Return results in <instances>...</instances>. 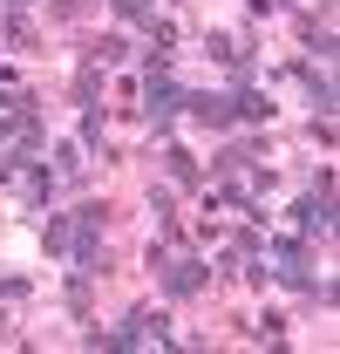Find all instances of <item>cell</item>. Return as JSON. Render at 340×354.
<instances>
[{"instance_id": "1", "label": "cell", "mask_w": 340, "mask_h": 354, "mask_svg": "<svg viewBox=\"0 0 340 354\" xmlns=\"http://www.w3.org/2000/svg\"><path fill=\"white\" fill-rule=\"evenodd\" d=\"M177 102H184V88H177V75H170V62L157 55V68H150V82H143V109H150V123H170Z\"/></svg>"}, {"instance_id": "2", "label": "cell", "mask_w": 340, "mask_h": 354, "mask_svg": "<svg viewBox=\"0 0 340 354\" xmlns=\"http://www.w3.org/2000/svg\"><path fill=\"white\" fill-rule=\"evenodd\" d=\"M265 266H279L286 286H313V272H306V245H293V239H272V245H265Z\"/></svg>"}, {"instance_id": "3", "label": "cell", "mask_w": 340, "mask_h": 354, "mask_svg": "<svg viewBox=\"0 0 340 354\" xmlns=\"http://www.w3.org/2000/svg\"><path fill=\"white\" fill-rule=\"evenodd\" d=\"M293 218H299V232H306V239H313V232H320V239L334 232V198H327V177H320V191H313V198H299V205H293Z\"/></svg>"}, {"instance_id": "4", "label": "cell", "mask_w": 340, "mask_h": 354, "mask_svg": "<svg viewBox=\"0 0 340 354\" xmlns=\"http://www.w3.org/2000/svg\"><path fill=\"white\" fill-rule=\"evenodd\" d=\"M205 272H211L205 259H164V293H177V300H184V293H198V286H205Z\"/></svg>"}, {"instance_id": "5", "label": "cell", "mask_w": 340, "mask_h": 354, "mask_svg": "<svg viewBox=\"0 0 340 354\" xmlns=\"http://www.w3.org/2000/svg\"><path fill=\"white\" fill-rule=\"evenodd\" d=\"M184 109L198 116V123H211V130H225L238 109H232V95H184Z\"/></svg>"}, {"instance_id": "6", "label": "cell", "mask_w": 340, "mask_h": 354, "mask_svg": "<svg viewBox=\"0 0 340 354\" xmlns=\"http://www.w3.org/2000/svg\"><path fill=\"white\" fill-rule=\"evenodd\" d=\"M164 164H170V177H177V184H191V177H198V164H191V150H164Z\"/></svg>"}, {"instance_id": "7", "label": "cell", "mask_w": 340, "mask_h": 354, "mask_svg": "<svg viewBox=\"0 0 340 354\" xmlns=\"http://www.w3.org/2000/svg\"><path fill=\"white\" fill-rule=\"evenodd\" d=\"M272 7H279V0H252V14H272Z\"/></svg>"}, {"instance_id": "8", "label": "cell", "mask_w": 340, "mask_h": 354, "mask_svg": "<svg viewBox=\"0 0 340 354\" xmlns=\"http://www.w3.org/2000/svg\"><path fill=\"white\" fill-rule=\"evenodd\" d=\"M14 7H21V0H14Z\"/></svg>"}]
</instances>
